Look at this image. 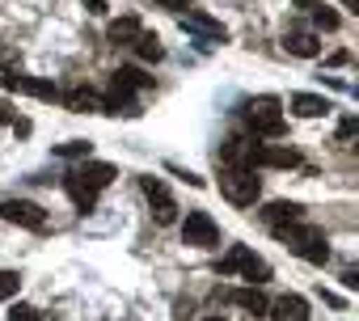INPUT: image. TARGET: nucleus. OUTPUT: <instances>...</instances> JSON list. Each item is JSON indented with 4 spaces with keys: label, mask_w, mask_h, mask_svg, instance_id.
Segmentation results:
<instances>
[{
    "label": "nucleus",
    "mask_w": 359,
    "mask_h": 321,
    "mask_svg": "<svg viewBox=\"0 0 359 321\" xmlns=\"http://www.w3.org/2000/svg\"><path fill=\"white\" fill-rule=\"evenodd\" d=\"M114 178H118V170L110 165V160H89V156H85L76 170L64 174V191L72 195V203H76L81 212H93L97 195H102Z\"/></svg>",
    "instance_id": "f257e3e1"
},
{
    "label": "nucleus",
    "mask_w": 359,
    "mask_h": 321,
    "mask_svg": "<svg viewBox=\"0 0 359 321\" xmlns=\"http://www.w3.org/2000/svg\"><path fill=\"white\" fill-rule=\"evenodd\" d=\"M275 241H283L296 258L313 262V266H325L330 262V241L317 224H304V220H287V224H271Z\"/></svg>",
    "instance_id": "f03ea898"
},
{
    "label": "nucleus",
    "mask_w": 359,
    "mask_h": 321,
    "mask_svg": "<svg viewBox=\"0 0 359 321\" xmlns=\"http://www.w3.org/2000/svg\"><path fill=\"white\" fill-rule=\"evenodd\" d=\"M241 118H245L250 131L262 135V139H279V135H283V102H279L275 93L250 97V102L241 106Z\"/></svg>",
    "instance_id": "7ed1b4c3"
},
{
    "label": "nucleus",
    "mask_w": 359,
    "mask_h": 321,
    "mask_svg": "<svg viewBox=\"0 0 359 321\" xmlns=\"http://www.w3.org/2000/svg\"><path fill=\"white\" fill-rule=\"evenodd\" d=\"M220 195L233 207H254L262 199V178L254 170H220Z\"/></svg>",
    "instance_id": "20e7f679"
},
{
    "label": "nucleus",
    "mask_w": 359,
    "mask_h": 321,
    "mask_svg": "<svg viewBox=\"0 0 359 321\" xmlns=\"http://www.w3.org/2000/svg\"><path fill=\"white\" fill-rule=\"evenodd\" d=\"M216 271H220V275H245V283H266V279H271V262L258 258L250 245H229V254L220 258Z\"/></svg>",
    "instance_id": "39448f33"
},
{
    "label": "nucleus",
    "mask_w": 359,
    "mask_h": 321,
    "mask_svg": "<svg viewBox=\"0 0 359 321\" xmlns=\"http://www.w3.org/2000/svg\"><path fill=\"white\" fill-rule=\"evenodd\" d=\"M182 245H191V250H216L220 245V224H216V216L212 212H187V220H182Z\"/></svg>",
    "instance_id": "423d86ee"
},
{
    "label": "nucleus",
    "mask_w": 359,
    "mask_h": 321,
    "mask_svg": "<svg viewBox=\"0 0 359 321\" xmlns=\"http://www.w3.org/2000/svg\"><path fill=\"white\" fill-rule=\"evenodd\" d=\"M0 220L18 224V228H30V233L47 228V212L39 203H30V199H0Z\"/></svg>",
    "instance_id": "0eeeda50"
},
{
    "label": "nucleus",
    "mask_w": 359,
    "mask_h": 321,
    "mask_svg": "<svg viewBox=\"0 0 359 321\" xmlns=\"http://www.w3.org/2000/svg\"><path fill=\"white\" fill-rule=\"evenodd\" d=\"M140 191H144V199L152 203V220L161 224V228H169L173 220H177V203H173V195H169V186L161 182V178H140Z\"/></svg>",
    "instance_id": "6e6552de"
},
{
    "label": "nucleus",
    "mask_w": 359,
    "mask_h": 321,
    "mask_svg": "<svg viewBox=\"0 0 359 321\" xmlns=\"http://www.w3.org/2000/svg\"><path fill=\"white\" fill-rule=\"evenodd\" d=\"M254 148H258V135H254V139L233 135V139H224V144H220L216 165H220V170H254Z\"/></svg>",
    "instance_id": "1a4fd4ad"
},
{
    "label": "nucleus",
    "mask_w": 359,
    "mask_h": 321,
    "mask_svg": "<svg viewBox=\"0 0 359 321\" xmlns=\"http://www.w3.org/2000/svg\"><path fill=\"white\" fill-rule=\"evenodd\" d=\"M0 85L5 89H18V93H30L39 102H60V89L51 81H39V76H22V72H5L0 76Z\"/></svg>",
    "instance_id": "9d476101"
},
{
    "label": "nucleus",
    "mask_w": 359,
    "mask_h": 321,
    "mask_svg": "<svg viewBox=\"0 0 359 321\" xmlns=\"http://www.w3.org/2000/svg\"><path fill=\"white\" fill-rule=\"evenodd\" d=\"M296 165H300L296 148H275V144L254 148V170H296Z\"/></svg>",
    "instance_id": "9b49d317"
},
{
    "label": "nucleus",
    "mask_w": 359,
    "mask_h": 321,
    "mask_svg": "<svg viewBox=\"0 0 359 321\" xmlns=\"http://www.w3.org/2000/svg\"><path fill=\"white\" fill-rule=\"evenodd\" d=\"M182 30H191V34H199V39H212V43H224V39H229V30H224L216 18L199 13V9H187V13H182Z\"/></svg>",
    "instance_id": "f8f14e48"
},
{
    "label": "nucleus",
    "mask_w": 359,
    "mask_h": 321,
    "mask_svg": "<svg viewBox=\"0 0 359 321\" xmlns=\"http://www.w3.org/2000/svg\"><path fill=\"white\" fill-rule=\"evenodd\" d=\"M283 47H287V55H296V60H317V55H321V34H317V30H287V34H283Z\"/></svg>",
    "instance_id": "ddd939ff"
},
{
    "label": "nucleus",
    "mask_w": 359,
    "mask_h": 321,
    "mask_svg": "<svg viewBox=\"0 0 359 321\" xmlns=\"http://www.w3.org/2000/svg\"><path fill=\"white\" fill-rule=\"evenodd\" d=\"M233 308H241V313H250V317H266V308H271V300L258 292V283H250V287H233L229 296H224Z\"/></svg>",
    "instance_id": "4468645a"
},
{
    "label": "nucleus",
    "mask_w": 359,
    "mask_h": 321,
    "mask_svg": "<svg viewBox=\"0 0 359 321\" xmlns=\"http://www.w3.org/2000/svg\"><path fill=\"white\" fill-rule=\"evenodd\" d=\"M266 317H271V321H309V300H304V296H296V292H287V296L271 300Z\"/></svg>",
    "instance_id": "2eb2a0df"
},
{
    "label": "nucleus",
    "mask_w": 359,
    "mask_h": 321,
    "mask_svg": "<svg viewBox=\"0 0 359 321\" xmlns=\"http://www.w3.org/2000/svg\"><path fill=\"white\" fill-rule=\"evenodd\" d=\"M140 34H144V26H140L135 13H127V18H118V22L106 26V43H110V47H131Z\"/></svg>",
    "instance_id": "dca6fc26"
},
{
    "label": "nucleus",
    "mask_w": 359,
    "mask_h": 321,
    "mask_svg": "<svg viewBox=\"0 0 359 321\" xmlns=\"http://www.w3.org/2000/svg\"><path fill=\"white\" fill-rule=\"evenodd\" d=\"M60 102H64L72 114H102V97H97L93 89H85V85H76V89H68V93H60Z\"/></svg>",
    "instance_id": "f3484780"
},
{
    "label": "nucleus",
    "mask_w": 359,
    "mask_h": 321,
    "mask_svg": "<svg viewBox=\"0 0 359 321\" xmlns=\"http://www.w3.org/2000/svg\"><path fill=\"white\" fill-rule=\"evenodd\" d=\"M287 106H292L296 118H321V114H330V102L317 97V93H292Z\"/></svg>",
    "instance_id": "a211bd4d"
},
{
    "label": "nucleus",
    "mask_w": 359,
    "mask_h": 321,
    "mask_svg": "<svg viewBox=\"0 0 359 321\" xmlns=\"http://www.w3.org/2000/svg\"><path fill=\"white\" fill-rule=\"evenodd\" d=\"M262 220H266V224L304 220V207H300V203H292V199H275V203H266V207H262Z\"/></svg>",
    "instance_id": "6ab92c4d"
},
{
    "label": "nucleus",
    "mask_w": 359,
    "mask_h": 321,
    "mask_svg": "<svg viewBox=\"0 0 359 321\" xmlns=\"http://www.w3.org/2000/svg\"><path fill=\"white\" fill-rule=\"evenodd\" d=\"M131 47H135V55H140L144 64H161V60H165V47H161V39H156V34H140Z\"/></svg>",
    "instance_id": "aec40b11"
},
{
    "label": "nucleus",
    "mask_w": 359,
    "mask_h": 321,
    "mask_svg": "<svg viewBox=\"0 0 359 321\" xmlns=\"http://www.w3.org/2000/svg\"><path fill=\"white\" fill-rule=\"evenodd\" d=\"M309 13H313V30H325V34H334V30L342 26V18H338L334 9H325V5H313Z\"/></svg>",
    "instance_id": "412c9836"
},
{
    "label": "nucleus",
    "mask_w": 359,
    "mask_h": 321,
    "mask_svg": "<svg viewBox=\"0 0 359 321\" xmlns=\"http://www.w3.org/2000/svg\"><path fill=\"white\" fill-rule=\"evenodd\" d=\"M114 81H123V85H131L135 93H140V89H152V76H144V68H135V64H127V68H118V72H114Z\"/></svg>",
    "instance_id": "4be33fe9"
},
{
    "label": "nucleus",
    "mask_w": 359,
    "mask_h": 321,
    "mask_svg": "<svg viewBox=\"0 0 359 321\" xmlns=\"http://www.w3.org/2000/svg\"><path fill=\"white\" fill-rule=\"evenodd\" d=\"M93 152L89 139H68V144H55V156H68V160H85Z\"/></svg>",
    "instance_id": "5701e85b"
},
{
    "label": "nucleus",
    "mask_w": 359,
    "mask_h": 321,
    "mask_svg": "<svg viewBox=\"0 0 359 321\" xmlns=\"http://www.w3.org/2000/svg\"><path fill=\"white\" fill-rule=\"evenodd\" d=\"M18 287H22V275L18 271H0V300H9Z\"/></svg>",
    "instance_id": "b1692460"
},
{
    "label": "nucleus",
    "mask_w": 359,
    "mask_h": 321,
    "mask_svg": "<svg viewBox=\"0 0 359 321\" xmlns=\"http://www.w3.org/2000/svg\"><path fill=\"white\" fill-rule=\"evenodd\" d=\"M9 321H39V308L34 304H13L9 308Z\"/></svg>",
    "instance_id": "393cba45"
},
{
    "label": "nucleus",
    "mask_w": 359,
    "mask_h": 321,
    "mask_svg": "<svg viewBox=\"0 0 359 321\" xmlns=\"http://www.w3.org/2000/svg\"><path fill=\"white\" fill-rule=\"evenodd\" d=\"M169 170H173L177 178H187V182H191L195 191H203V186H208V178H199V174H191V170H182V165H169Z\"/></svg>",
    "instance_id": "a878e982"
},
{
    "label": "nucleus",
    "mask_w": 359,
    "mask_h": 321,
    "mask_svg": "<svg viewBox=\"0 0 359 321\" xmlns=\"http://www.w3.org/2000/svg\"><path fill=\"white\" fill-rule=\"evenodd\" d=\"M156 9H169V13H187L191 9V0H152Z\"/></svg>",
    "instance_id": "bb28decb"
},
{
    "label": "nucleus",
    "mask_w": 359,
    "mask_h": 321,
    "mask_svg": "<svg viewBox=\"0 0 359 321\" xmlns=\"http://www.w3.org/2000/svg\"><path fill=\"white\" fill-rule=\"evenodd\" d=\"M342 135H355V152H359V118H342Z\"/></svg>",
    "instance_id": "cd10ccee"
},
{
    "label": "nucleus",
    "mask_w": 359,
    "mask_h": 321,
    "mask_svg": "<svg viewBox=\"0 0 359 321\" xmlns=\"http://www.w3.org/2000/svg\"><path fill=\"white\" fill-rule=\"evenodd\" d=\"M85 9H89L93 18H102V13H106V0H85Z\"/></svg>",
    "instance_id": "c85d7f7f"
},
{
    "label": "nucleus",
    "mask_w": 359,
    "mask_h": 321,
    "mask_svg": "<svg viewBox=\"0 0 359 321\" xmlns=\"http://www.w3.org/2000/svg\"><path fill=\"white\" fill-rule=\"evenodd\" d=\"M346 60H351V51H334V55H330L325 64H330V68H338V64H346Z\"/></svg>",
    "instance_id": "c756f323"
},
{
    "label": "nucleus",
    "mask_w": 359,
    "mask_h": 321,
    "mask_svg": "<svg viewBox=\"0 0 359 321\" xmlns=\"http://www.w3.org/2000/svg\"><path fill=\"white\" fill-rule=\"evenodd\" d=\"M321 300H325L330 308H342V296H338V292H321Z\"/></svg>",
    "instance_id": "7c9ffc66"
},
{
    "label": "nucleus",
    "mask_w": 359,
    "mask_h": 321,
    "mask_svg": "<svg viewBox=\"0 0 359 321\" xmlns=\"http://www.w3.org/2000/svg\"><path fill=\"white\" fill-rule=\"evenodd\" d=\"M342 283H346V287H355V292H359V271H355V266H351V271H346V275H342Z\"/></svg>",
    "instance_id": "2f4dec72"
},
{
    "label": "nucleus",
    "mask_w": 359,
    "mask_h": 321,
    "mask_svg": "<svg viewBox=\"0 0 359 321\" xmlns=\"http://www.w3.org/2000/svg\"><path fill=\"white\" fill-rule=\"evenodd\" d=\"M5 123H13V114H9V106H5V102H0V127H5Z\"/></svg>",
    "instance_id": "473e14b6"
},
{
    "label": "nucleus",
    "mask_w": 359,
    "mask_h": 321,
    "mask_svg": "<svg viewBox=\"0 0 359 321\" xmlns=\"http://www.w3.org/2000/svg\"><path fill=\"white\" fill-rule=\"evenodd\" d=\"M296 9H313V5H321V0H292Z\"/></svg>",
    "instance_id": "72a5a7b5"
},
{
    "label": "nucleus",
    "mask_w": 359,
    "mask_h": 321,
    "mask_svg": "<svg viewBox=\"0 0 359 321\" xmlns=\"http://www.w3.org/2000/svg\"><path fill=\"white\" fill-rule=\"evenodd\" d=\"M342 5H346V9H351L355 18H359V0H342Z\"/></svg>",
    "instance_id": "f704fd0d"
},
{
    "label": "nucleus",
    "mask_w": 359,
    "mask_h": 321,
    "mask_svg": "<svg viewBox=\"0 0 359 321\" xmlns=\"http://www.w3.org/2000/svg\"><path fill=\"white\" fill-rule=\"evenodd\" d=\"M203 321H224V317H203Z\"/></svg>",
    "instance_id": "c9c22d12"
},
{
    "label": "nucleus",
    "mask_w": 359,
    "mask_h": 321,
    "mask_svg": "<svg viewBox=\"0 0 359 321\" xmlns=\"http://www.w3.org/2000/svg\"><path fill=\"white\" fill-rule=\"evenodd\" d=\"M355 97H359V89H355Z\"/></svg>",
    "instance_id": "e433bc0d"
}]
</instances>
